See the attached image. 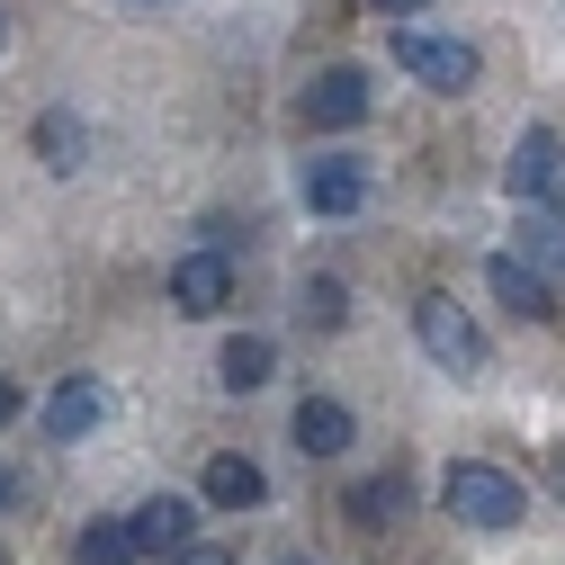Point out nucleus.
Wrapping results in <instances>:
<instances>
[{"label": "nucleus", "mask_w": 565, "mask_h": 565, "mask_svg": "<svg viewBox=\"0 0 565 565\" xmlns=\"http://www.w3.org/2000/svg\"><path fill=\"white\" fill-rule=\"evenodd\" d=\"M512 260H530L539 278H565V206H547V198L521 206V252Z\"/></svg>", "instance_id": "nucleus-10"}, {"label": "nucleus", "mask_w": 565, "mask_h": 565, "mask_svg": "<svg viewBox=\"0 0 565 565\" xmlns=\"http://www.w3.org/2000/svg\"><path fill=\"white\" fill-rule=\"evenodd\" d=\"M269 369H278V350H269V332H234V341H225V360H216V377H225L234 395L269 386Z\"/></svg>", "instance_id": "nucleus-15"}, {"label": "nucleus", "mask_w": 565, "mask_h": 565, "mask_svg": "<svg viewBox=\"0 0 565 565\" xmlns=\"http://www.w3.org/2000/svg\"><path fill=\"white\" fill-rule=\"evenodd\" d=\"M171 306H180V315H225V306H234V260H225V252L171 260Z\"/></svg>", "instance_id": "nucleus-6"}, {"label": "nucleus", "mask_w": 565, "mask_h": 565, "mask_svg": "<svg viewBox=\"0 0 565 565\" xmlns=\"http://www.w3.org/2000/svg\"><path fill=\"white\" fill-rule=\"evenodd\" d=\"M99 422H108V386H99V377H63V386H54L45 440H82V431H99Z\"/></svg>", "instance_id": "nucleus-8"}, {"label": "nucleus", "mask_w": 565, "mask_h": 565, "mask_svg": "<svg viewBox=\"0 0 565 565\" xmlns=\"http://www.w3.org/2000/svg\"><path fill=\"white\" fill-rule=\"evenodd\" d=\"M413 332H422V350H431V360L449 369V377H484V332H476V315L458 306V297H422L413 306Z\"/></svg>", "instance_id": "nucleus-3"}, {"label": "nucleus", "mask_w": 565, "mask_h": 565, "mask_svg": "<svg viewBox=\"0 0 565 565\" xmlns=\"http://www.w3.org/2000/svg\"><path fill=\"white\" fill-rule=\"evenodd\" d=\"M350 431H360L350 404H332V395H306V404H297V449H306V458H341Z\"/></svg>", "instance_id": "nucleus-13"}, {"label": "nucleus", "mask_w": 565, "mask_h": 565, "mask_svg": "<svg viewBox=\"0 0 565 565\" xmlns=\"http://www.w3.org/2000/svg\"><path fill=\"white\" fill-rule=\"evenodd\" d=\"M19 404H28V395H19L10 377H0V431H10V422H19Z\"/></svg>", "instance_id": "nucleus-20"}, {"label": "nucleus", "mask_w": 565, "mask_h": 565, "mask_svg": "<svg viewBox=\"0 0 565 565\" xmlns=\"http://www.w3.org/2000/svg\"><path fill=\"white\" fill-rule=\"evenodd\" d=\"M395 63L422 82V90H476V73H484V54L467 45V36H431V28H395Z\"/></svg>", "instance_id": "nucleus-2"}, {"label": "nucleus", "mask_w": 565, "mask_h": 565, "mask_svg": "<svg viewBox=\"0 0 565 565\" xmlns=\"http://www.w3.org/2000/svg\"><path fill=\"white\" fill-rule=\"evenodd\" d=\"M503 189H512L521 206L565 189V135H556V126H530L521 145H512V162H503Z\"/></svg>", "instance_id": "nucleus-4"}, {"label": "nucleus", "mask_w": 565, "mask_h": 565, "mask_svg": "<svg viewBox=\"0 0 565 565\" xmlns=\"http://www.w3.org/2000/svg\"><path fill=\"white\" fill-rule=\"evenodd\" d=\"M73 556H82V565H135L145 547H135V530H126V521H90V530L73 539Z\"/></svg>", "instance_id": "nucleus-17"}, {"label": "nucleus", "mask_w": 565, "mask_h": 565, "mask_svg": "<svg viewBox=\"0 0 565 565\" xmlns=\"http://www.w3.org/2000/svg\"><path fill=\"white\" fill-rule=\"evenodd\" d=\"M556 484H565V458H556Z\"/></svg>", "instance_id": "nucleus-22"}, {"label": "nucleus", "mask_w": 565, "mask_h": 565, "mask_svg": "<svg viewBox=\"0 0 565 565\" xmlns=\"http://www.w3.org/2000/svg\"><path fill=\"white\" fill-rule=\"evenodd\" d=\"M360 117H369V73H360V63H332V73H315V82H306V126L350 135Z\"/></svg>", "instance_id": "nucleus-5"}, {"label": "nucleus", "mask_w": 565, "mask_h": 565, "mask_svg": "<svg viewBox=\"0 0 565 565\" xmlns=\"http://www.w3.org/2000/svg\"><path fill=\"white\" fill-rule=\"evenodd\" d=\"M440 512H449V521H467V530H521V521H530V493H521L503 467L458 458V467L440 476Z\"/></svg>", "instance_id": "nucleus-1"}, {"label": "nucleus", "mask_w": 565, "mask_h": 565, "mask_svg": "<svg viewBox=\"0 0 565 565\" xmlns=\"http://www.w3.org/2000/svg\"><path fill=\"white\" fill-rule=\"evenodd\" d=\"M306 206L315 216H360L369 206V162H350V153H323V162H306Z\"/></svg>", "instance_id": "nucleus-7"}, {"label": "nucleus", "mask_w": 565, "mask_h": 565, "mask_svg": "<svg viewBox=\"0 0 565 565\" xmlns=\"http://www.w3.org/2000/svg\"><path fill=\"white\" fill-rule=\"evenodd\" d=\"M260 493H269V476L252 458H206V503H216V512H252Z\"/></svg>", "instance_id": "nucleus-14"}, {"label": "nucleus", "mask_w": 565, "mask_h": 565, "mask_svg": "<svg viewBox=\"0 0 565 565\" xmlns=\"http://www.w3.org/2000/svg\"><path fill=\"white\" fill-rule=\"evenodd\" d=\"M171 565H234V556H225V547H198V539H189V547H171Z\"/></svg>", "instance_id": "nucleus-19"}, {"label": "nucleus", "mask_w": 565, "mask_h": 565, "mask_svg": "<svg viewBox=\"0 0 565 565\" xmlns=\"http://www.w3.org/2000/svg\"><path fill=\"white\" fill-rule=\"evenodd\" d=\"M377 10H386V19H413V10H431V0H377Z\"/></svg>", "instance_id": "nucleus-21"}, {"label": "nucleus", "mask_w": 565, "mask_h": 565, "mask_svg": "<svg viewBox=\"0 0 565 565\" xmlns=\"http://www.w3.org/2000/svg\"><path fill=\"white\" fill-rule=\"evenodd\" d=\"M126 530H135V547H145V556H171V547H189V530H198V503H189V493H153V503L135 512Z\"/></svg>", "instance_id": "nucleus-9"}, {"label": "nucleus", "mask_w": 565, "mask_h": 565, "mask_svg": "<svg viewBox=\"0 0 565 565\" xmlns=\"http://www.w3.org/2000/svg\"><path fill=\"white\" fill-rule=\"evenodd\" d=\"M297 315H306L315 332H341V323H350V288H341V278H306V297H297Z\"/></svg>", "instance_id": "nucleus-18"}, {"label": "nucleus", "mask_w": 565, "mask_h": 565, "mask_svg": "<svg viewBox=\"0 0 565 565\" xmlns=\"http://www.w3.org/2000/svg\"><path fill=\"white\" fill-rule=\"evenodd\" d=\"M484 288L503 297V306H512L521 323H539V315H556V278H539V269H530V260H512V252H503V260L484 269Z\"/></svg>", "instance_id": "nucleus-11"}, {"label": "nucleus", "mask_w": 565, "mask_h": 565, "mask_svg": "<svg viewBox=\"0 0 565 565\" xmlns=\"http://www.w3.org/2000/svg\"><path fill=\"white\" fill-rule=\"evenodd\" d=\"M36 162H45L54 180H73V171L90 162V126H82L73 108H45V117H36Z\"/></svg>", "instance_id": "nucleus-12"}, {"label": "nucleus", "mask_w": 565, "mask_h": 565, "mask_svg": "<svg viewBox=\"0 0 565 565\" xmlns=\"http://www.w3.org/2000/svg\"><path fill=\"white\" fill-rule=\"evenodd\" d=\"M350 521H360V530H386L395 512H404V476H360V484H350V503H341Z\"/></svg>", "instance_id": "nucleus-16"}]
</instances>
